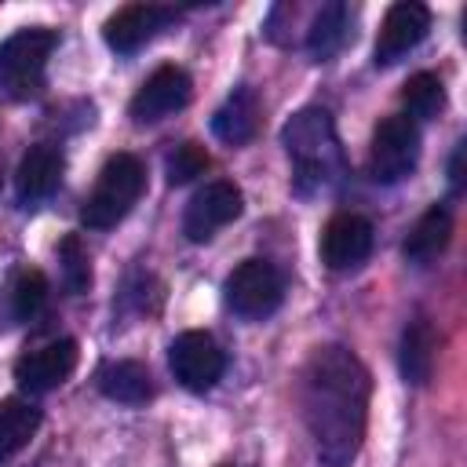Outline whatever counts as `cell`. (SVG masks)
<instances>
[{"mask_svg": "<svg viewBox=\"0 0 467 467\" xmlns=\"http://www.w3.org/2000/svg\"><path fill=\"white\" fill-rule=\"evenodd\" d=\"M171 18H175L171 7H157V4H128V7H120L117 15L106 18L102 36H106V44H109L113 51L131 55V51H139L146 40H153L157 29H164Z\"/></svg>", "mask_w": 467, "mask_h": 467, "instance_id": "cell-13", "label": "cell"}, {"mask_svg": "<svg viewBox=\"0 0 467 467\" xmlns=\"http://www.w3.org/2000/svg\"><path fill=\"white\" fill-rule=\"evenodd\" d=\"M226 306L241 317H266L281 306L285 299V277L274 263L266 259H244L230 270L226 285H223Z\"/></svg>", "mask_w": 467, "mask_h": 467, "instance_id": "cell-5", "label": "cell"}, {"mask_svg": "<svg viewBox=\"0 0 467 467\" xmlns=\"http://www.w3.org/2000/svg\"><path fill=\"white\" fill-rule=\"evenodd\" d=\"M372 379L350 347H317L303 368V420L321 467H347L365 438Z\"/></svg>", "mask_w": 467, "mask_h": 467, "instance_id": "cell-1", "label": "cell"}, {"mask_svg": "<svg viewBox=\"0 0 467 467\" xmlns=\"http://www.w3.org/2000/svg\"><path fill=\"white\" fill-rule=\"evenodd\" d=\"M372 252V223L354 212H339L321 230V263L328 270H354Z\"/></svg>", "mask_w": 467, "mask_h": 467, "instance_id": "cell-10", "label": "cell"}, {"mask_svg": "<svg viewBox=\"0 0 467 467\" xmlns=\"http://www.w3.org/2000/svg\"><path fill=\"white\" fill-rule=\"evenodd\" d=\"M223 467H237V463H223Z\"/></svg>", "mask_w": 467, "mask_h": 467, "instance_id": "cell-26", "label": "cell"}, {"mask_svg": "<svg viewBox=\"0 0 467 467\" xmlns=\"http://www.w3.org/2000/svg\"><path fill=\"white\" fill-rule=\"evenodd\" d=\"M449 237H452V212H449L445 204H431V208L416 219V226L409 230L401 252H405V259H412V263H431L434 255L445 252Z\"/></svg>", "mask_w": 467, "mask_h": 467, "instance_id": "cell-18", "label": "cell"}, {"mask_svg": "<svg viewBox=\"0 0 467 467\" xmlns=\"http://www.w3.org/2000/svg\"><path fill=\"white\" fill-rule=\"evenodd\" d=\"M47 303V281L40 270H22L11 285V314L18 321H29L40 314V306Z\"/></svg>", "mask_w": 467, "mask_h": 467, "instance_id": "cell-22", "label": "cell"}, {"mask_svg": "<svg viewBox=\"0 0 467 467\" xmlns=\"http://www.w3.org/2000/svg\"><path fill=\"white\" fill-rule=\"evenodd\" d=\"M95 387H99L109 401H120V405H142V401L153 398V379H150L146 365L128 361V358L99 365Z\"/></svg>", "mask_w": 467, "mask_h": 467, "instance_id": "cell-16", "label": "cell"}, {"mask_svg": "<svg viewBox=\"0 0 467 467\" xmlns=\"http://www.w3.org/2000/svg\"><path fill=\"white\" fill-rule=\"evenodd\" d=\"M401 102H405V109H409L412 117L431 120V117H438V113L445 109V88H441V80H438L434 73H416V77H409V84L401 88ZM412 117H409V120H412Z\"/></svg>", "mask_w": 467, "mask_h": 467, "instance_id": "cell-21", "label": "cell"}, {"mask_svg": "<svg viewBox=\"0 0 467 467\" xmlns=\"http://www.w3.org/2000/svg\"><path fill=\"white\" fill-rule=\"evenodd\" d=\"M40 427V409L22 398H4L0 401V460L15 456L18 449L29 445V438Z\"/></svg>", "mask_w": 467, "mask_h": 467, "instance_id": "cell-19", "label": "cell"}, {"mask_svg": "<svg viewBox=\"0 0 467 467\" xmlns=\"http://www.w3.org/2000/svg\"><path fill=\"white\" fill-rule=\"evenodd\" d=\"M449 182H452V190H463V142L456 146V153L449 161Z\"/></svg>", "mask_w": 467, "mask_h": 467, "instance_id": "cell-25", "label": "cell"}, {"mask_svg": "<svg viewBox=\"0 0 467 467\" xmlns=\"http://www.w3.org/2000/svg\"><path fill=\"white\" fill-rule=\"evenodd\" d=\"M62 182V153L51 146V142H36L22 153L18 161V171H15V193L22 204H33V201H44L58 190Z\"/></svg>", "mask_w": 467, "mask_h": 467, "instance_id": "cell-14", "label": "cell"}, {"mask_svg": "<svg viewBox=\"0 0 467 467\" xmlns=\"http://www.w3.org/2000/svg\"><path fill=\"white\" fill-rule=\"evenodd\" d=\"M193 95V84H190V73L179 69V66H161L157 73L146 77V84L135 91L128 113L139 120V124H153V120H164L168 113L182 109Z\"/></svg>", "mask_w": 467, "mask_h": 467, "instance_id": "cell-9", "label": "cell"}, {"mask_svg": "<svg viewBox=\"0 0 467 467\" xmlns=\"http://www.w3.org/2000/svg\"><path fill=\"white\" fill-rule=\"evenodd\" d=\"M434 358H438V336H434V325L427 317H412L401 332V343H398V368H401V379L412 383V387H423L431 383L434 376Z\"/></svg>", "mask_w": 467, "mask_h": 467, "instance_id": "cell-15", "label": "cell"}, {"mask_svg": "<svg viewBox=\"0 0 467 467\" xmlns=\"http://www.w3.org/2000/svg\"><path fill=\"white\" fill-rule=\"evenodd\" d=\"M237 215H241V190L234 182H226V179H215V182H204L190 197V204L182 212V234L193 244H201L215 230H223L226 223H234Z\"/></svg>", "mask_w": 467, "mask_h": 467, "instance_id": "cell-8", "label": "cell"}, {"mask_svg": "<svg viewBox=\"0 0 467 467\" xmlns=\"http://www.w3.org/2000/svg\"><path fill=\"white\" fill-rule=\"evenodd\" d=\"M420 161V131L409 117H383L372 131L368 146V175L376 182H398L405 179Z\"/></svg>", "mask_w": 467, "mask_h": 467, "instance_id": "cell-6", "label": "cell"}, {"mask_svg": "<svg viewBox=\"0 0 467 467\" xmlns=\"http://www.w3.org/2000/svg\"><path fill=\"white\" fill-rule=\"evenodd\" d=\"M168 365H171V376L186 390L204 394V390H212L223 379L226 354H223V347L208 332H182L168 347Z\"/></svg>", "mask_w": 467, "mask_h": 467, "instance_id": "cell-7", "label": "cell"}, {"mask_svg": "<svg viewBox=\"0 0 467 467\" xmlns=\"http://www.w3.org/2000/svg\"><path fill=\"white\" fill-rule=\"evenodd\" d=\"M58 36L51 29H18L0 44V88L11 99H33L44 88V69Z\"/></svg>", "mask_w": 467, "mask_h": 467, "instance_id": "cell-4", "label": "cell"}, {"mask_svg": "<svg viewBox=\"0 0 467 467\" xmlns=\"http://www.w3.org/2000/svg\"><path fill=\"white\" fill-rule=\"evenodd\" d=\"M204 168H208V153H204V146H197V142H179V146L164 157V175H168L171 186H182V182L197 179Z\"/></svg>", "mask_w": 467, "mask_h": 467, "instance_id": "cell-24", "label": "cell"}, {"mask_svg": "<svg viewBox=\"0 0 467 467\" xmlns=\"http://www.w3.org/2000/svg\"><path fill=\"white\" fill-rule=\"evenodd\" d=\"M347 36H350V29H347V7H343L339 0H332V4H325V7L314 15V22H310V29H306V51H310L317 62H328V58L347 44Z\"/></svg>", "mask_w": 467, "mask_h": 467, "instance_id": "cell-20", "label": "cell"}, {"mask_svg": "<svg viewBox=\"0 0 467 467\" xmlns=\"http://www.w3.org/2000/svg\"><path fill=\"white\" fill-rule=\"evenodd\" d=\"M58 263H62L66 288H69L73 296L88 292V285H91V266H88V252H84V244H80L77 234L62 237V244H58Z\"/></svg>", "mask_w": 467, "mask_h": 467, "instance_id": "cell-23", "label": "cell"}, {"mask_svg": "<svg viewBox=\"0 0 467 467\" xmlns=\"http://www.w3.org/2000/svg\"><path fill=\"white\" fill-rule=\"evenodd\" d=\"M73 368H77V343L73 339H55V343H44V347L18 358L15 361V379L26 394H47V390L62 387Z\"/></svg>", "mask_w": 467, "mask_h": 467, "instance_id": "cell-11", "label": "cell"}, {"mask_svg": "<svg viewBox=\"0 0 467 467\" xmlns=\"http://www.w3.org/2000/svg\"><path fill=\"white\" fill-rule=\"evenodd\" d=\"M259 128V99L252 88H234L226 95V102L212 113V131L215 139L230 142V146H241L255 135Z\"/></svg>", "mask_w": 467, "mask_h": 467, "instance_id": "cell-17", "label": "cell"}, {"mask_svg": "<svg viewBox=\"0 0 467 467\" xmlns=\"http://www.w3.org/2000/svg\"><path fill=\"white\" fill-rule=\"evenodd\" d=\"M142 186H146V171H142L139 157L113 153L102 164V171L95 179V190L84 197V208H80L84 226H91V230L117 226L131 212V204L142 197Z\"/></svg>", "mask_w": 467, "mask_h": 467, "instance_id": "cell-3", "label": "cell"}, {"mask_svg": "<svg viewBox=\"0 0 467 467\" xmlns=\"http://www.w3.org/2000/svg\"><path fill=\"white\" fill-rule=\"evenodd\" d=\"M281 142L296 164V186L299 193H310L314 186H325L343 168V150L336 139V124L325 109L306 106L292 113V120L281 128Z\"/></svg>", "mask_w": 467, "mask_h": 467, "instance_id": "cell-2", "label": "cell"}, {"mask_svg": "<svg viewBox=\"0 0 467 467\" xmlns=\"http://www.w3.org/2000/svg\"><path fill=\"white\" fill-rule=\"evenodd\" d=\"M427 29H431V11L423 4H412V0L390 4L376 36V66H390L401 55H409L427 36Z\"/></svg>", "mask_w": 467, "mask_h": 467, "instance_id": "cell-12", "label": "cell"}]
</instances>
